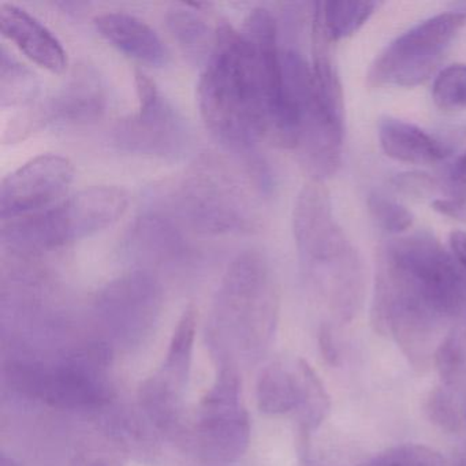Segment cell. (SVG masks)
I'll use <instances>...</instances> for the list:
<instances>
[{
    "mask_svg": "<svg viewBox=\"0 0 466 466\" xmlns=\"http://www.w3.org/2000/svg\"><path fill=\"white\" fill-rule=\"evenodd\" d=\"M215 29L214 50L198 81V107L207 127L223 146L250 151L269 130L260 65L242 32L228 23Z\"/></svg>",
    "mask_w": 466,
    "mask_h": 466,
    "instance_id": "cell-1",
    "label": "cell"
},
{
    "mask_svg": "<svg viewBox=\"0 0 466 466\" xmlns=\"http://www.w3.org/2000/svg\"><path fill=\"white\" fill-rule=\"evenodd\" d=\"M279 299L271 269L258 252L237 256L222 278L207 323L214 362L255 361L274 339Z\"/></svg>",
    "mask_w": 466,
    "mask_h": 466,
    "instance_id": "cell-2",
    "label": "cell"
},
{
    "mask_svg": "<svg viewBox=\"0 0 466 466\" xmlns=\"http://www.w3.org/2000/svg\"><path fill=\"white\" fill-rule=\"evenodd\" d=\"M375 286L389 301L427 310L450 326L466 321V274L431 234L400 237L384 245Z\"/></svg>",
    "mask_w": 466,
    "mask_h": 466,
    "instance_id": "cell-3",
    "label": "cell"
},
{
    "mask_svg": "<svg viewBox=\"0 0 466 466\" xmlns=\"http://www.w3.org/2000/svg\"><path fill=\"white\" fill-rule=\"evenodd\" d=\"M114 346L89 340L58 359H13L4 365L7 386L21 397L65 410H103L114 400Z\"/></svg>",
    "mask_w": 466,
    "mask_h": 466,
    "instance_id": "cell-4",
    "label": "cell"
},
{
    "mask_svg": "<svg viewBox=\"0 0 466 466\" xmlns=\"http://www.w3.org/2000/svg\"><path fill=\"white\" fill-rule=\"evenodd\" d=\"M294 238L305 266L327 280L332 305L342 320L353 318L364 288L361 261L335 219L321 182L305 185L293 212Z\"/></svg>",
    "mask_w": 466,
    "mask_h": 466,
    "instance_id": "cell-5",
    "label": "cell"
},
{
    "mask_svg": "<svg viewBox=\"0 0 466 466\" xmlns=\"http://www.w3.org/2000/svg\"><path fill=\"white\" fill-rule=\"evenodd\" d=\"M127 203L121 187H86L42 211L2 220L0 238L12 252H47L114 225Z\"/></svg>",
    "mask_w": 466,
    "mask_h": 466,
    "instance_id": "cell-6",
    "label": "cell"
},
{
    "mask_svg": "<svg viewBox=\"0 0 466 466\" xmlns=\"http://www.w3.org/2000/svg\"><path fill=\"white\" fill-rule=\"evenodd\" d=\"M217 375L195 410H189L178 446L209 463L237 462L250 443V417L242 398L238 365L215 362Z\"/></svg>",
    "mask_w": 466,
    "mask_h": 466,
    "instance_id": "cell-7",
    "label": "cell"
},
{
    "mask_svg": "<svg viewBox=\"0 0 466 466\" xmlns=\"http://www.w3.org/2000/svg\"><path fill=\"white\" fill-rule=\"evenodd\" d=\"M282 62L286 100L297 124L294 149L312 181L323 182L342 162L343 119L324 105L312 66L299 51L282 53Z\"/></svg>",
    "mask_w": 466,
    "mask_h": 466,
    "instance_id": "cell-8",
    "label": "cell"
},
{
    "mask_svg": "<svg viewBox=\"0 0 466 466\" xmlns=\"http://www.w3.org/2000/svg\"><path fill=\"white\" fill-rule=\"evenodd\" d=\"M465 24L466 13L454 12L417 24L376 56L368 70V86L411 88L424 83L435 72Z\"/></svg>",
    "mask_w": 466,
    "mask_h": 466,
    "instance_id": "cell-9",
    "label": "cell"
},
{
    "mask_svg": "<svg viewBox=\"0 0 466 466\" xmlns=\"http://www.w3.org/2000/svg\"><path fill=\"white\" fill-rule=\"evenodd\" d=\"M162 305L159 280L151 272L136 269L108 282L97 293L94 310L114 348L133 349L154 332Z\"/></svg>",
    "mask_w": 466,
    "mask_h": 466,
    "instance_id": "cell-10",
    "label": "cell"
},
{
    "mask_svg": "<svg viewBox=\"0 0 466 466\" xmlns=\"http://www.w3.org/2000/svg\"><path fill=\"white\" fill-rule=\"evenodd\" d=\"M208 165L204 163L185 178L179 190L182 214L206 233L249 230L256 219L247 195L225 171Z\"/></svg>",
    "mask_w": 466,
    "mask_h": 466,
    "instance_id": "cell-11",
    "label": "cell"
},
{
    "mask_svg": "<svg viewBox=\"0 0 466 466\" xmlns=\"http://www.w3.org/2000/svg\"><path fill=\"white\" fill-rule=\"evenodd\" d=\"M135 83L138 111L118 122L114 130L116 144L137 154L176 157L187 146L184 122L146 73L136 70Z\"/></svg>",
    "mask_w": 466,
    "mask_h": 466,
    "instance_id": "cell-12",
    "label": "cell"
},
{
    "mask_svg": "<svg viewBox=\"0 0 466 466\" xmlns=\"http://www.w3.org/2000/svg\"><path fill=\"white\" fill-rule=\"evenodd\" d=\"M73 174V163L62 155L32 157L0 184V218L12 219L54 206L64 198Z\"/></svg>",
    "mask_w": 466,
    "mask_h": 466,
    "instance_id": "cell-13",
    "label": "cell"
},
{
    "mask_svg": "<svg viewBox=\"0 0 466 466\" xmlns=\"http://www.w3.org/2000/svg\"><path fill=\"white\" fill-rule=\"evenodd\" d=\"M105 106L99 73L88 65H80L50 99L35 105V110L45 127L47 122L91 121L100 116Z\"/></svg>",
    "mask_w": 466,
    "mask_h": 466,
    "instance_id": "cell-14",
    "label": "cell"
},
{
    "mask_svg": "<svg viewBox=\"0 0 466 466\" xmlns=\"http://www.w3.org/2000/svg\"><path fill=\"white\" fill-rule=\"evenodd\" d=\"M0 29L32 62L61 75L67 67V54L58 37L35 15L15 5L0 6Z\"/></svg>",
    "mask_w": 466,
    "mask_h": 466,
    "instance_id": "cell-15",
    "label": "cell"
},
{
    "mask_svg": "<svg viewBox=\"0 0 466 466\" xmlns=\"http://www.w3.org/2000/svg\"><path fill=\"white\" fill-rule=\"evenodd\" d=\"M102 435L127 458L152 463L160 454L159 432L138 408L116 406L103 409L99 420Z\"/></svg>",
    "mask_w": 466,
    "mask_h": 466,
    "instance_id": "cell-16",
    "label": "cell"
},
{
    "mask_svg": "<svg viewBox=\"0 0 466 466\" xmlns=\"http://www.w3.org/2000/svg\"><path fill=\"white\" fill-rule=\"evenodd\" d=\"M94 24L108 43L127 56L154 66L167 64V47L141 18L125 12L103 13L95 17Z\"/></svg>",
    "mask_w": 466,
    "mask_h": 466,
    "instance_id": "cell-17",
    "label": "cell"
},
{
    "mask_svg": "<svg viewBox=\"0 0 466 466\" xmlns=\"http://www.w3.org/2000/svg\"><path fill=\"white\" fill-rule=\"evenodd\" d=\"M196 332L198 309L195 305H187L171 335L170 345L162 365L148 378L157 387L177 397L185 398L189 386Z\"/></svg>",
    "mask_w": 466,
    "mask_h": 466,
    "instance_id": "cell-18",
    "label": "cell"
},
{
    "mask_svg": "<svg viewBox=\"0 0 466 466\" xmlns=\"http://www.w3.org/2000/svg\"><path fill=\"white\" fill-rule=\"evenodd\" d=\"M379 141L390 159L406 165H433L449 155L432 136L416 125L391 116L379 122Z\"/></svg>",
    "mask_w": 466,
    "mask_h": 466,
    "instance_id": "cell-19",
    "label": "cell"
},
{
    "mask_svg": "<svg viewBox=\"0 0 466 466\" xmlns=\"http://www.w3.org/2000/svg\"><path fill=\"white\" fill-rule=\"evenodd\" d=\"M258 410L267 416L297 413L302 400L299 360L293 364L274 361L263 368L256 384Z\"/></svg>",
    "mask_w": 466,
    "mask_h": 466,
    "instance_id": "cell-20",
    "label": "cell"
},
{
    "mask_svg": "<svg viewBox=\"0 0 466 466\" xmlns=\"http://www.w3.org/2000/svg\"><path fill=\"white\" fill-rule=\"evenodd\" d=\"M129 250L136 258L152 261L174 260L185 252L184 239L167 218H140L130 233Z\"/></svg>",
    "mask_w": 466,
    "mask_h": 466,
    "instance_id": "cell-21",
    "label": "cell"
},
{
    "mask_svg": "<svg viewBox=\"0 0 466 466\" xmlns=\"http://www.w3.org/2000/svg\"><path fill=\"white\" fill-rule=\"evenodd\" d=\"M331 40L327 36L326 29L321 23L318 4H315L312 24V73L316 89L320 95L324 105L335 116L343 119V94L337 66L332 58Z\"/></svg>",
    "mask_w": 466,
    "mask_h": 466,
    "instance_id": "cell-22",
    "label": "cell"
},
{
    "mask_svg": "<svg viewBox=\"0 0 466 466\" xmlns=\"http://www.w3.org/2000/svg\"><path fill=\"white\" fill-rule=\"evenodd\" d=\"M302 378V400L296 413L299 425V450L301 460L309 457V438L329 416L331 400L323 381L305 360L299 359Z\"/></svg>",
    "mask_w": 466,
    "mask_h": 466,
    "instance_id": "cell-23",
    "label": "cell"
},
{
    "mask_svg": "<svg viewBox=\"0 0 466 466\" xmlns=\"http://www.w3.org/2000/svg\"><path fill=\"white\" fill-rule=\"evenodd\" d=\"M168 29L185 56L195 64H207L214 50L217 29L189 6H174L166 15Z\"/></svg>",
    "mask_w": 466,
    "mask_h": 466,
    "instance_id": "cell-24",
    "label": "cell"
},
{
    "mask_svg": "<svg viewBox=\"0 0 466 466\" xmlns=\"http://www.w3.org/2000/svg\"><path fill=\"white\" fill-rule=\"evenodd\" d=\"M39 94V78L25 65L10 56L6 48L0 53V102L2 107L31 105Z\"/></svg>",
    "mask_w": 466,
    "mask_h": 466,
    "instance_id": "cell-25",
    "label": "cell"
},
{
    "mask_svg": "<svg viewBox=\"0 0 466 466\" xmlns=\"http://www.w3.org/2000/svg\"><path fill=\"white\" fill-rule=\"evenodd\" d=\"M321 23L331 42L353 36L370 21L378 4L375 2H319Z\"/></svg>",
    "mask_w": 466,
    "mask_h": 466,
    "instance_id": "cell-26",
    "label": "cell"
},
{
    "mask_svg": "<svg viewBox=\"0 0 466 466\" xmlns=\"http://www.w3.org/2000/svg\"><path fill=\"white\" fill-rule=\"evenodd\" d=\"M466 361V321L452 324L433 354V365L441 381L452 383Z\"/></svg>",
    "mask_w": 466,
    "mask_h": 466,
    "instance_id": "cell-27",
    "label": "cell"
},
{
    "mask_svg": "<svg viewBox=\"0 0 466 466\" xmlns=\"http://www.w3.org/2000/svg\"><path fill=\"white\" fill-rule=\"evenodd\" d=\"M432 99L441 110H465L466 65H451L439 73L432 86Z\"/></svg>",
    "mask_w": 466,
    "mask_h": 466,
    "instance_id": "cell-28",
    "label": "cell"
},
{
    "mask_svg": "<svg viewBox=\"0 0 466 466\" xmlns=\"http://www.w3.org/2000/svg\"><path fill=\"white\" fill-rule=\"evenodd\" d=\"M365 466H444L443 458L419 444H403L373 457Z\"/></svg>",
    "mask_w": 466,
    "mask_h": 466,
    "instance_id": "cell-29",
    "label": "cell"
},
{
    "mask_svg": "<svg viewBox=\"0 0 466 466\" xmlns=\"http://www.w3.org/2000/svg\"><path fill=\"white\" fill-rule=\"evenodd\" d=\"M368 207L373 219L391 234H400L413 225V215L402 204L387 198L386 196L372 195L368 198Z\"/></svg>",
    "mask_w": 466,
    "mask_h": 466,
    "instance_id": "cell-30",
    "label": "cell"
},
{
    "mask_svg": "<svg viewBox=\"0 0 466 466\" xmlns=\"http://www.w3.org/2000/svg\"><path fill=\"white\" fill-rule=\"evenodd\" d=\"M127 458L105 436L78 447L69 466H125Z\"/></svg>",
    "mask_w": 466,
    "mask_h": 466,
    "instance_id": "cell-31",
    "label": "cell"
},
{
    "mask_svg": "<svg viewBox=\"0 0 466 466\" xmlns=\"http://www.w3.org/2000/svg\"><path fill=\"white\" fill-rule=\"evenodd\" d=\"M425 411L431 422L447 431V432H457L461 427V417L455 408L454 400L450 397L449 392L443 389H435L428 395L425 403Z\"/></svg>",
    "mask_w": 466,
    "mask_h": 466,
    "instance_id": "cell-32",
    "label": "cell"
},
{
    "mask_svg": "<svg viewBox=\"0 0 466 466\" xmlns=\"http://www.w3.org/2000/svg\"><path fill=\"white\" fill-rule=\"evenodd\" d=\"M392 182L400 192L410 196H427L438 187L436 179L424 173L398 174Z\"/></svg>",
    "mask_w": 466,
    "mask_h": 466,
    "instance_id": "cell-33",
    "label": "cell"
},
{
    "mask_svg": "<svg viewBox=\"0 0 466 466\" xmlns=\"http://www.w3.org/2000/svg\"><path fill=\"white\" fill-rule=\"evenodd\" d=\"M446 187L451 200L466 201V152L450 168Z\"/></svg>",
    "mask_w": 466,
    "mask_h": 466,
    "instance_id": "cell-34",
    "label": "cell"
},
{
    "mask_svg": "<svg viewBox=\"0 0 466 466\" xmlns=\"http://www.w3.org/2000/svg\"><path fill=\"white\" fill-rule=\"evenodd\" d=\"M318 342L324 361L331 367H337L339 364V351H338L337 345H335L332 329L329 324H323L319 329Z\"/></svg>",
    "mask_w": 466,
    "mask_h": 466,
    "instance_id": "cell-35",
    "label": "cell"
},
{
    "mask_svg": "<svg viewBox=\"0 0 466 466\" xmlns=\"http://www.w3.org/2000/svg\"><path fill=\"white\" fill-rule=\"evenodd\" d=\"M432 208L444 217L466 222V201L439 198L432 203Z\"/></svg>",
    "mask_w": 466,
    "mask_h": 466,
    "instance_id": "cell-36",
    "label": "cell"
},
{
    "mask_svg": "<svg viewBox=\"0 0 466 466\" xmlns=\"http://www.w3.org/2000/svg\"><path fill=\"white\" fill-rule=\"evenodd\" d=\"M450 250L452 258L457 261L458 266L466 274V233L465 231L455 230L449 237Z\"/></svg>",
    "mask_w": 466,
    "mask_h": 466,
    "instance_id": "cell-37",
    "label": "cell"
},
{
    "mask_svg": "<svg viewBox=\"0 0 466 466\" xmlns=\"http://www.w3.org/2000/svg\"><path fill=\"white\" fill-rule=\"evenodd\" d=\"M0 466H23L15 457L7 454V452H0Z\"/></svg>",
    "mask_w": 466,
    "mask_h": 466,
    "instance_id": "cell-38",
    "label": "cell"
},
{
    "mask_svg": "<svg viewBox=\"0 0 466 466\" xmlns=\"http://www.w3.org/2000/svg\"><path fill=\"white\" fill-rule=\"evenodd\" d=\"M457 466H466V446L458 454Z\"/></svg>",
    "mask_w": 466,
    "mask_h": 466,
    "instance_id": "cell-39",
    "label": "cell"
}]
</instances>
